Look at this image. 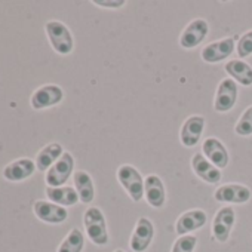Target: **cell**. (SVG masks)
<instances>
[{"label": "cell", "instance_id": "cell-1", "mask_svg": "<svg viewBox=\"0 0 252 252\" xmlns=\"http://www.w3.org/2000/svg\"><path fill=\"white\" fill-rule=\"evenodd\" d=\"M83 225L89 240L96 246H104L108 243V228L105 215L96 206H91L83 214Z\"/></svg>", "mask_w": 252, "mask_h": 252}, {"label": "cell", "instance_id": "cell-2", "mask_svg": "<svg viewBox=\"0 0 252 252\" xmlns=\"http://www.w3.org/2000/svg\"><path fill=\"white\" fill-rule=\"evenodd\" d=\"M46 36L52 49L60 55H70L74 49V39L70 29L61 21H48L45 26Z\"/></svg>", "mask_w": 252, "mask_h": 252}, {"label": "cell", "instance_id": "cell-3", "mask_svg": "<svg viewBox=\"0 0 252 252\" xmlns=\"http://www.w3.org/2000/svg\"><path fill=\"white\" fill-rule=\"evenodd\" d=\"M117 181L129 194L132 202H140L144 197V178L132 165H122L117 172Z\"/></svg>", "mask_w": 252, "mask_h": 252}, {"label": "cell", "instance_id": "cell-4", "mask_svg": "<svg viewBox=\"0 0 252 252\" xmlns=\"http://www.w3.org/2000/svg\"><path fill=\"white\" fill-rule=\"evenodd\" d=\"M74 171V158L71 153L64 152L60 160L46 172L45 181L48 187H63Z\"/></svg>", "mask_w": 252, "mask_h": 252}, {"label": "cell", "instance_id": "cell-5", "mask_svg": "<svg viewBox=\"0 0 252 252\" xmlns=\"http://www.w3.org/2000/svg\"><path fill=\"white\" fill-rule=\"evenodd\" d=\"M239 96V86L233 79H222L218 83L215 99H214V108L218 113H227L230 111L237 101Z\"/></svg>", "mask_w": 252, "mask_h": 252}, {"label": "cell", "instance_id": "cell-6", "mask_svg": "<svg viewBox=\"0 0 252 252\" xmlns=\"http://www.w3.org/2000/svg\"><path fill=\"white\" fill-rule=\"evenodd\" d=\"M64 99V91L58 85H43L34 91L30 104L34 110H45L58 105Z\"/></svg>", "mask_w": 252, "mask_h": 252}, {"label": "cell", "instance_id": "cell-7", "mask_svg": "<svg viewBox=\"0 0 252 252\" xmlns=\"http://www.w3.org/2000/svg\"><path fill=\"white\" fill-rule=\"evenodd\" d=\"M209 34V24L206 20L196 18L193 20L180 36V46L184 49H193L199 46Z\"/></svg>", "mask_w": 252, "mask_h": 252}, {"label": "cell", "instance_id": "cell-8", "mask_svg": "<svg viewBox=\"0 0 252 252\" xmlns=\"http://www.w3.org/2000/svg\"><path fill=\"white\" fill-rule=\"evenodd\" d=\"M153 237H155L153 222L147 217H140L134 227L129 246L134 252H144L149 249L150 243L153 242Z\"/></svg>", "mask_w": 252, "mask_h": 252}, {"label": "cell", "instance_id": "cell-9", "mask_svg": "<svg viewBox=\"0 0 252 252\" xmlns=\"http://www.w3.org/2000/svg\"><path fill=\"white\" fill-rule=\"evenodd\" d=\"M236 221V212L231 206L221 208L212 220V236L220 243H225L230 237Z\"/></svg>", "mask_w": 252, "mask_h": 252}, {"label": "cell", "instance_id": "cell-10", "mask_svg": "<svg viewBox=\"0 0 252 252\" xmlns=\"http://www.w3.org/2000/svg\"><path fill=\"white\" fill-rule=\"evenodd\" d=\"M206 120L203 116H190L181 126L180 141L186 149H191L199 144L205 131Z\"/></svg>", "mask_w": 252, "mask_h": 252}, {"label": "cell", "instance_id": "cell-11", "mask_svg": "<svg viewBox=\"0 0 252 252\" xmlns=\"http://www.w3.org/2000/svg\"><path fill=\"white\" fill-rule=\"evenodd\" d=\"M214 197L217 202L221 203H234V205H242L251 200L252 193L251 190L243 186V184H224L218 187L214 193Z\"/></svg>", "mask_w": 252, "mask_h": 252}, {"label": "cell", "instance_id": "cell-12", "mask_svg": "<svg viewBox=\"0 0 252 252\" xmlns=\"http://www.w3.org/2000/svg\"><path fill=\"white\" fill-rule=\"evenodd\" d=\"M234 49H236V42L231 37H227L206 45L202 49L200 57L208 64H217L220 61H224L227 57H230L234 52Z\"/></svg>", "mask_w": 252, "mask_h": 252}, {"label": "cell", "instance_id": "cell-13", "mask_svg": "<svg viewBox=\"0 0 252 252\" xmlns=\"http://www.w3.org/2000/svg\"><path fill=\"white\" fill-rule=\"evenodd\" d=\"M34 215L48 224H61L68 218V211L64 206L48 200H36L33 205Z\"/></svg>", "mask_w": 252, "mask_h": 252}, {"label": "cell", "instance_id": "cell-14", "mask_svg": "<svg viewBox=\"0 0 252 252\" xmlns=\"http://www.w3.org/2000/svg\"><path fill=\"white\" fill-rule=\"evenodd\" d=\"M208 221V215L203 209H190L181 214L175 222V231L178 236L191 234L193 231L202 228Z\"/></svg>", "mask_w": 252, "mask_h": 252}, {"label": "cell", "instance_id": "cell-15", "mask_svg": "<svg viewBox=\"0 0 252 252\" xmlns=\"http://www.w3.org/2000/svg\"><path fill=\"white\" fill-rule=\"evenodd\" d=\"M144 197L152 208H163L166 202V190L162 178L156 174H150L144 180Z\"/></svg>", "mask_w": 252, "mask_h": 252}, {"label": "cell", "instance_id": "cell-16", "mask_svg": "<svg viewBox=\"0 0 252 252\" xmlns=\"http://www.w3.org/2000/svg\"><path fill=\"white\" fill-rule=\"evenodd\" d=\"M191 169L196 174L197 178H200L202 181L208 183V184H218L221 181V171L214 166L205 156L203 153H196L191 158Z\"/></svg>", "mask_w": 252, "mask_h": 252}, {"label": "cell", "instance_id": "cell-17", "mask_svg": "<svg viewBox=\"0 0 252 252\" xmlns=\"http://www.w3.org/2000/svg\"><path fill=\"white\" fill-rule=\"evenodd\" d=\"M202 150H203V156L218 169H224L228 166V162H230L228 152L218 138H214V137L206 138L203 141Z\"/></svg>", "mask_w": 252, "mask_h": 252}, {"label": "cell", "instance_id": "cell-18", "mask_svg": "<svg viewBox=\"0 0 252 252\" xmlns=\"http://www.w3.org/2000/svg\"><path fill=\"white\" fill-rule=\"evenodd\" d=\"M36 162L27 158L23 159H17L14 162H11L9 165L5 166L3 169V178L11 181V183H18V181H24L27 178H30L34 171H36Z\"/></svg>", "mask_w": 252, "mask_h": 252}, {"label": "cell", "instance_id": "cell-19", "mask_svg": "<svg viewBox=\"0 0 252 252\" xmlns=\"http://www.w3.org/2000/svg\"><path fill=\"white\" fill-rule=\"evenodd\" d=\"M64 155V149L58 143H51L45 146L36 156V168L40 172H48Z\"/></svg>", "mask_w": 252, "mask_h": 252}, {"label": "cell", "instance_id": "cell-20", "mask_svg": "<svg viewBox=\"0 0 252 252\" xmlns=\"http://www.w3.org/2000/svg\"><path fill=\"white\" fill-rule=\"evenodd\" d=\"M225 73L242 86H252V67L243 60H230L224 65Z\"/></svg>", "mask_w": 252, "mask_h": 252}, {"label": "cell", "instance_id": "cell-21", "mask_svg": "<svg viewBox=\"0 0 252 252\" xmlns=\"http://www.w3.org/2000/svg\"><path fill=\"white\" fill-rule=\"evenodd\" d=\"M46 197L49 202L57 203L60 206H74L79 200V194L74 187L63 186V187H46Z\"/></svg>", "mask_w": 252, "mask_h": 252}, {"label": "cell", "instance_id": "cell-22", "mask_svg": "<svg viewBox=\"0 0 252 252\" xmlns=\"http://www.w3.org/2000/svg\"><path fill=\"white\" fill-rule=\"evenodd\" d=\"M74 189L79 194V200L85 205H89L95 199V186L92 177L86 171H77L73 175Z\"/></svg>", "mask_w": 252, "mask_h": 252}, {"label": "cell", "instance_id": "cell-23", "mask_svg": "<svg viewBox=\"0 0 252 252\" xmlns=\"http://www.w3.org/2000/svg\"><path fill=\"white\" fill-rule=\"evenodd\" d=\"M85 248V236L79 228H71L64 237L57 252H82Z\"/></svg>", "mask_w": 252, "mask_h": 252}, {"label": "cell", "instance_id": "cell-24", "mask_svg": "<svg viewBox=\"0 0 252 252\" xmlns=\"http://www.w3.org/2000/svg\"><path fill=\"white\" fill-rule=\"evenodd\" d=\"M234 132L239 137H249L252 135V105H249L236 122Z\"/></svg>", "mask_w": 252, "mask_h": 252}, {"label": "cell", "instance_id": "cell-25", "mask_svg": "<svg viewBox=\"0 0 252 252\" xmlns=\"http://www.w3.org/2000/svg\"><path fill=\"white\" fill-rule=\"evenodd\" d=\"M196 245H197V237L194 234L178 236V239L172 245L171 252H194Z\"/></svg>", "mask_w": 252, "mask_h": 252}, {"label": "cell", "instance_id": "cell-26", "mask_svg": "<svg viewBox=\"0 0 252 252\" xmlns=\"http://www.w3.org/2000/svg\"><path fill=\"white\" fill-rule=\"evenodd\" d=\"M236 51L239 58H246L252 55V30L246 32L236 43Z\"/></svg>", "mask_w": 252, "mask_h": 252}, {"label": "cell", "instance_id": "cell-27", "mask_svg": "<svg viewBox=\"0 0 252 252\" xmlns=\"http://www.w3.org/2000/svg\"><path fill=\"white\" fill-rule=\"evenodd\" d=\"M94 5L107 9H120L126 5V0H94Z\"/></svg>", "mask_w": 252, "mask_h": 252}, {"label": "cell", "instance_id": "cell-28", "mask_svg": "<svg viewBox=\"0 0 252 252\" xmlns=\"http://www.w3.org/2000/svg\"><path fill=\"white\" fill-rule=\"evenodd\" d=\"M114 252H125V251H123V249H116Z\"/></svg>", "mask_w": 252, "mask_h": 252}]
</instances>
